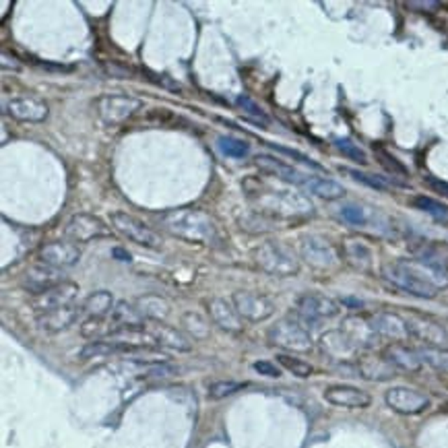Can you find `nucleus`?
Returning a JSON list of instances; mask_svg holds the SVG:
<instances>
[{"label":"nucleus","instance_id":"nucleus-1","mask_svg":"<svg viewBox=\"0 0 448 448\" xmlns=\"http://www.w3.org/2000/svg\"><path fill=\"white\" fill-rule=\"evenodd\" d=\"M160 224L171 235L186 242L209 244L217 238L215 222L199 209H171L160 215Z\"/></svg>","mask_w":448,"mask_h":448},{"label":"nucleus","instance_id":"nucleus-2","mask_svg":"<svg viewBox=\"0 0 448 448\" xmlns=\"http://www.w3.org/2000/svg\"><path fill=\"white\" fill-rule=\"evenodd\" d=\"M254 261L265 273L273 277H291L300 271V261L295 252L277 240L261 244L254 252Z\"/></svg>","mask_w":448,"mask_h":448},{"label":"nucleus","instance_id":"nucleus-3","mask_svg":"<svg viewBox=\"0 0 448 448\" xmlns=\"http://www.w3.org/2000/svg\"><path fill=\"white\" fill-rule=\"evenodd\" d=\"M385 277L391 281L394 287H399V289H403V291H407V293H411V295H415V298L432 300V298L438 295V289L422 279V277L415 273V269L409 265L407 258L387 265V267H385Z\"/></svg>","mask_w":448,"mask_h":448},{"label":"nucleus","instance_id":"nucleus-4","mask_svg":"<svg viewBox=\"0 0 448 448\" xmlns=\"http://www.w3.org/2000/svg\"><path fill=\"white\" fill-rule=\"evenodd\" d=\"M269 341L287 351L293 353H306L312 349V337L304 325L291 318H283L269 329Z\"/></svg>","mask_w":448,"mask_h":448},{"label":"nucleus","instance_id":"nucleus-5","mask_svg":"<svg viewBox=\"0 0 448 448\" xmlns=\"http://www.w3.org/2000/svg\"><path fill=\"white\" fill-rule=\"evenodd\" d=\"M110 224L112 227L126 240L139 244V246H145V248H160L162 240L160 235L143 224L141 219H137L134 215L130 213H124V211H114L110 215Z\"/></svg>","mask_w":448,"mask_h":448},{"label":"nucleus","instance_id":"nucleus-6","mask_svg":"<svg viewBox=\"0 0 448 448\" xmlns=\"http://www.w3.org/2000/svg\"><path fill=\"white\" fill-rule=\"evenodd\" d=\"M95 108L108 126H120L143 108V102L132 95H102Z\"/></svg>","mask_w":448,"mask_h":448},{"label":"nucleus","instance_id":"nucleus-7","mask_svg":"<svg viewBox=\"0 0 448 448\" xmlns=\"http://www.w3.org/2000/svg\"><path fill=\"white\" fill-rule=\"evenodd\" d=\"M112 231L110 227L104 224L100 217L95 215H87V213H77L72 215L66 225H64V235L70 242H79V244H87L91 240H100V238H108Z\"/></svg>","mask_w":448,"mask_h":448},{"label":"nucleus","instance_id":"nucleus-8","mask_svg":"<svg viewBox=\"0 0 448 448\" xmlns=\"http://www.w3.org/2000/svg\"><path fill=\"white\" fill-rule=\"evenodd\" d=\"M231 304L238 310V314L250 323H263L271 318L275 312L273 302L258 291H235L231 298Z\"/></svg>","mask_w":448,"mask_h":448},{"label":"nucleus","instance_id":"nucleus-9","mask_svg":"<svg viewBox=\"0 0 448 448\" xmlns=\"http://www.w3.org/2000/svg\"><path fill=\"white\" fill-rule=\"evenodd\" d=\"M385 401L392 411H396L401 415H417L430 407L428 394L409 389V387H392L391 391H387L385 394Z\"/></svg>","mask_w":448,"mask_h":448},{"label":"nucleus","instance_id":"nucleus-10","mask_svg":"<svg viewBox=\"0 0 448 448\" xmlns=\"http://www.w3.org/2000/svg\"><path fill=\"white\" fill-rule=\"evenodd\" d=\"M298 312L304 323H320L325 318H333L339 314V304L335 300L320 295V293H306L298 302Z\"/></svg>","mask_w":448,"mask_h":448},{"label":"nucleus","instance_id":"nucleus-11","mask_svg":"<svg viewBox=\"0 0 448 448\" xmlns=\"http://www.w3.org/2000/svg\"><path fill=\"white\" fill-rule=\"evenodd\" d=\"M81 258V248L70 242V240H56V242H46L40 248V261L44 265H50L54 269L72 267Z\"/></svg>","mask_w":448,"mask_h":448},{"label":"nucleus","instance_id":"nucleus-12","mask_svg":"<svg viewBox=\"0 0 448 448\" xmlns=\"http://www.w3.org/2000/svg\"><path fill=\"white\" fill-rule=\"evenodd\" d=\"M77 293H79V285L77 283L62 281L56 287H52V289L36 295L33 308H36L38 314H44V312H50V310H58V308L70 306V304H75Z\"/></svg>","mask_w":448,"mask_h":448},{"label":"nucleus","instance_id":"nucleus-13","mask_svg":"<svg viewBox=\"0 0 448 448\" xmlns=\"http://www.w3.org/2000/svg\"><path fill=\"white\" fill-rule=\"evenodd\" d=\"M302 258L316 269H331L339 261L335 248L318 235H308L302 240Z\"/></svg>","mask_w":448,"mask_h":448},{"label":"nucleus","instance_id":"nucleus-14","mask_svg":"<svg viewBox=\"0 0 448 448\" xmlns=\"http://www.w3.org/2000/svg\"><path fill=\"white\" fill-rule=\"evenodd\" d=\"M6 112L21 122H44L50 114V108L46 102H42L38 98L23 95V98H13L6 104Z\"/></svg>","mask_w":448,"mask_h":448},{"label":"nucleus","instance_id":"nucleus-15","mask_svg":"<svg viewBox=\"0 0 448 448\" xmlns=\"http://www.w3.org/2000/svg\"><path fill=\"white\" fill-rule=\"evenodd\" d=\"M341 331L349 337V341L360 349V347H374L378 343L380 335L376 333L374 325H372V318H366V316H349L343 320V327Z\"/></svg>","mask_w":448,"mask_h":448},{"label":"nucleus","instance_id":"nucleus-16","mask_svg":"<svg viewBox=\"0 0 448 448\" xmlns=\"http://www.w3.org/2000/svg\"><path fill=\"white\" fill-rule=\"evenodd\" d=\"M407 327H409V335L424 341L428 347H442L448 343V333L445 327H440L438 323L424 318V316H411L405 318Z\"/></svg>","mask_w":448,"mask_h":448},{"label":"nucleus","instance_id":"nucleus-17","mask_svg":"<svg viewBox=\"0 0 448 448\" xmlns=\"http://www.w3.org/2000/svg\"><path fill=\"white\" fill-rule=\"evenodd\" d=\"M325 399L337 405V407H347V409H366L372 403V396L362 389L349 387V385H335L325 391Z\"/></svg>","mask_w":448,"mask_h":448},{"label":"nucleus","instance_id":"nucleus-18","mask_svg":"<svg viewBox=\"0 0 448 448\" xmlns=\"http://www.w3.org/2000/svg\"><path fill=\"white\" fill-rule=\"evenodd\" d=\"M320 347L323 353L329 355L335 362H351L357 357V347L349 341V337L343 331H329L320 337Z\"/></svg>","mask_w":448,"mask_h":448},{"label":"nucleus","instance_id":"nucleus-19","mask_svg":"<svg viewBox=\"0 0 448 448\" xmlns=\"http://www.w3.org/2000/svg\"><path fill=\"white\" fill-rule=\"evenodd\" d=\"M207 310L211 320L224 329L227 333H240L242 331V316L238 314V310L233 308V304H229L224 298H213L207 302Z\"/></svg>","mask_w":448,"mask_h":448},{"label":"nucleus","instance_id":"nucleus-20","mask_svg":"<svg viewBox=\"0 0 448 448\" xmlns=\"http://www.w3.org/2000/svg\"><path fill=\"white\" fill-rule=\"evenodd\" d=\"M23 283H25L27 291H31L33 295H40V293H44V291L60 285L62 283V275H60L58 269L42 263V265H33V267L27 269Z\"/></svg>","mask_w":448,"mask_h":448},{"label":"nucleus","instance_id":"nucleus-21","mask_svg":"<svg viewBox=\"0 0 448 448\" xmlns=\"http://www.w3.org/2000/svg\"><path fill=\"white\" fill-rule=\"evenodd\" d=\"M372 325L376 329V333L385 339H391L392 343H403L409 339V327L407 320L401 318L399 314H391V312H378L372 316Z\"/></svg>","mask_w":448,"mask_h":448},{"label":"nucleus","instance_id":"nucleus-22","mask_svg":"<svg viewBox=\"0 0 448 448\" xmlns=\"http://www.w3.org/2000/svg\"><path fill=\"white\" fill-rule=\"evenodd\" d=\"M385 360L394 366L396 370H403V372H419L422 370V360L417 355V349H411L403 343H392L385 349Z\"/></svg>","mask_w":448,"mask_h":448},{"label":"nucleus","instance_id":"nucleus-23","mask_svg":"<svg viewBox=\"0 0 448 448\" xmlns=\"http://www.w3.org/2000/svg\"><path fill=\"white\" fill-rule=\"evenodd\" d=\"M149 335L153 337L155 345L160 347H168V349H173V351H190L192 349V343L190 339L184 335L182 331L173 329V327H168L164 323H153L149 329Z\"/></svg>","mask_w":448,"mask_h":448},{"label":"nucleus","instance_id":"nucleus-24","mask_svg":"<svg viewBox=\"0 0 448 448\" xmlns=\"http://www.w3.org/2000/svg\"><path fill=\"white\" fill-rule=\"evenodd\" d=\"M77 316H79V308L75 304H70V306H64L58 310L38 314V325L46 333H60V331L68 329L77 320Z\"/></svg>","mask_w":448,"mask_h":448},{"label":"nucleus","instance_id":"nucleus-25","mask_svg":"<svg viewBox=\"0 0 448 448\" xmlns=\"http://www.w3.org/2000/svg\"><path fill=\"white\" fill-rule=\"evenodd\" d=\"M256 168L267 171V173H273L285 182H291V184H298V186H306L308 182V176L300 173L298 169H293L291 166L283 164L277 157H271V155H258L256 157Z\"/></svg>","mask_w":448,"mask_h":448},{"label":"nucleus","instance_id":"nucleus-26","mask_svg":"<svg viewBox=\"0 0 448 448\" xmlns=\"http://www.w3.org/2000/svg\"><path fill=\"white\" fill-rule=\"evenodd\" d=\"M137 310L141 312L143 318H147L151 323H164L169 316L168 300H164L162 295H155V293L141 295L137 300Z\"/></svg>","mask_w":448,"mask_h":448},{"label":"nucleus","instance_id":"nucleus-27","mask_svg":"<svg viewBox=\"0 0 448 448\" xmlns=\"http://www.w3.org/2000/svg\"><path fill=\"white\" fill-rule=\"evenodd\" d=\"M343 256L351 267L360 269V271H368L372 265V250L360 240H345Z\"/></svg>","mask_w":448,"mask_h":448},{"label":"nucleus","instance_id":"nucleus-28","mask_svg":"<svg viewBox=\"0 0 448 448\" xmlns=\"http://www.w3.org/2000/svg\"><path fill=\"white\" fill-rule=\"evenodd\" d=\"M112 323L118 329H145V318L137 310V306H130L126 302H120L112 312Z\"/></svg>","mask_w":448,"mask_h":448},{"label":"nucleus","instance_id":"nucleus-29","mask_svg":"<svg viewBox=\"0 0 448 448\" xmlns=\"http://www.w3.org/2000/svg\"><path fill=\"white\" fill-rule=\"evenodd\" d=\"M83 312L89 314V318H108L110 312H114V295L110 291H93L85 304H83Z\"/></svg>","mask_w":448,"mask_h":448},{"label":"nucleus","instance_id":"nucleus-30","mask_svg":"<svg viewBox=\"0 0 448 448\" xmlns=\"http://www.w3.org/2000/svg\"><path fill=\"white\" fill-rule=\"evenodd\" d=\"M394 366H391L385 355L383 357H364L360 360V374L368 380H389L394 374Z\"/></svg>","mask_w":448,"mask_h":448},{"label":"nucleus","instance_id":"nucleus-31","mask_svg":"<svg viewBox=\"0 0 448 448\" xmlns=\"http://www.w3.org/2000/svg\"><path fill=\"white\" fill-rule=\"evenodd\" d=\"M312 194L320 196V199H327V201H335L341 199L345 194V188L341 184H337L335 180H329V178H314V176H308V182L306 186Z\"/></svg>","mask_w":448,"mask_h":448},{"label":"nucleus","instance_id":"nucleus-32","mask_svg":"<svg viewBox=\"0 0 448 448\" xmlns=\"http://www.w3.org/2000/svg\"><path fill=\"white\" fill-rule=\"evenodd\" d=\"M417 355L422 360V364H428L440 372H448V349H445V347H428L426 345V347L417 349Z\"/></svg>","mask_w":448,"mask_h":448},{"label":"nucleus","instance_id":"nucleus-33","mask_svg":"<svg viewBox=\"0 0 448 448\" xmlns=\"http://www.w3.org/2000/svg\"><path fill=\"white\" fill-rule=\"evenodd\" d=\"M343 173H347V176H351L355 182H362V184H366V186H370V188H374V190H380V192H387L389 188H391V180H387L385 176H376V173H366V171H360V169H351V168H341Z\"/></svg>","mask_w":448,"mask_h":448},{"label":"nucleus","instance_id":"nucleus-34","mask_svg":"<svg viewBox=\"0 0 448 448\" xmlns=\"http://www.w3.org/2000/svg\"><path fill=\"white\" fill-rule=\"evenodd\" d=\"M182 327L192 339H207L209 337V323L205 316L196 314V312H186L182 316Z\"/></svg>","mask_w":448,"mask_h":448},{"label":"nucleus","instance_id":"nucleus-35","mask_svg":"<svg viewBox=\"0 0 448 448\" xmlns=\"http://www.w3.org/2000/svg\"><path fill=\"white\" fill-rule=\"evenodd\" d=\"M277 362H279L285 370H289L293 376H298V378H308V376H312V372H314V368H312L308 362H304V360H300V357H293V355H289V353H279V355H277Z\"/></svg>","mask_w":448,"mask_h":448},{"label":"nucleus","instance_id":"nucleus-36","mask_svg":"<svg viewBox=\"0 0 448 448\" xmlns=\"http://www.w3.org/2000/svg\"><path fill=\"white\" fill-rule=\"evenodd\" d=\"M219 151L231 157V160H242L250 153V145L242 139H233V137H219Z\"/></svg>","mask_w":448,"mask_h":448},{"label":"nucleus","instance_id":"nucleus-37","mask_svg":"<svg viewBox=\"0 0 448 448\" xmlns=\"http://www.w3.org/2000/svg\"><path fill=\"white\" fill-rule=\"evenodd\" d=\"M335 147L351 162L360 164V166H366L368 164V155L362 147H357V143H353L351 139H337Z\"/></svg>","mask_w":448,"mask_h":448},{"label":"nucleus","instance_id":"nucleus-38","mask_svg":"<svg viewBox=\"0 0 448 448\" xmlns=\"http://www.w3.org/2000/svg\"><path fill=\"white\" fill-rule=\"evenodd\" d=\"M411 203H413V207H415V209H419V211H424V213H430V215H434V217H438V219L448 217L447 207H445V205H440L438 201L430 199V196L419 194V196H415Z\"/></svg>","mask_w":448,"mask_h":448},{"label":"nucleus","instance_id":"nucleus-39","mask_svg":"<svg viewBox=\"0 0 448 448\" xmlns=\"http://www.w3.org/2000/svg\"><path fill=\"white\" fill-rule=\"evenodd\" d=\"M246 385L244 383H235V380H217L209 387V396L219 401V399H225V396H231L235 394L238 391H242Z\"/></svg>","mask_w":448,"mask_h":448},{"label":"nucleus","instance_id":"nucleus-40","mask_svg":"<svg viewBox=\"0 0 448 448\" xmlns=\"http://www.w3.org/2000/svg\"><path fill=\"white\" fill-rule=\"evenodd\" d=\"M374 151H376V155H378V160H380V164L385 166L387 169H391L392 173H401V176H407V168L403 166V164H399L394 157H392L389 151H385L383 147H374Z\"/></svg>","mask_w":448,"mask_h":448},{"label":"nucleus","instance_id":"nucleus-41","mask_svg":"<svg viewBox=\"0 0 448 448\" xmlns=\"http://www.w3.org/2000/svg\"><path fill=\"white\" fill-rule=\"evenodd\" d=\"M341 217L353 225L366 224V213H364V209H362V207H355V205H345V207H341Z\"/></svg>","mask_w":448,"mask_h":448},{"label":"nucleus","instance_id":"nucleus-42","mask_svg":"<svg viewBox=\"0 0 448 448\" xmlns=\"http://www.w3.org/2000/svg\"><path fill=\"white\" fill-rule=\"evenodd\" d=\"M238 106L242 108V110H246V114H250V116H254V118H258L263 124H269V118H267V114L263 112L250 98H246V95H240L238 98Z\"/></svg>","mask_w":448,"mask_h":448},{"label":"nucleus","instance_id":"nucleus-43","mask_svg":"<svg viewBox=\"0 0 448 448\" xmlns=\"http://www.w3.org/2000/svg\"><path fill=\"white\" fill-rule=\"evenodd\" d=\"M275 151H279V153H283V155H289V157H293L295 162H300V164H306V166H310V168L314 169H323L316 162H312V160H308L304 153H300V151H293V149H287V147H279V145H275V143H269Z\"/></svg>","mask_w":448,"mask_h":448},{"label":"nucleus","instance_id":"nucleus-44","mask_svg":"<svg viewBox=\"0 0 448 448\" xmlns=\"http://www.w3.org/2000/svg\"><path fill=\"white\" fill-rule=\"evenodd\" d=\"M258 374H263V376H269V378H279L281 376V370L273 364V362H267V360H261V362H254V366H252Z\"/></svg>","mask_w":448,"mask_h":448},{"label":"nucleus","instance_id":"nucleus-45","mask_svg":"<svg viewBox=\"0 0 448 448\" xmlns=\"http://www.w3.org/2000/svg\"><path fill=\"white\" fill-rule=\"evenodd\" d=\"M426 184H428L434 192H438V194H442V196H447L448 199V182L440 180V178H434V176H426Z\"/></svg>","mask_w":448,"mask_h":448},{"label":"nucleus","instance_id":"nucleus-46","mask_svg":"<svg viewBox=\"0 0 448 448\" xmlns=\"http://www.w3.org/2000/svg\"><path fill=\"white\" fill-rule=\"evenodd\" d=\"M409 8H422L424 13H432L436 8H440V2H407Z\"/></svg>","mask_w":448,"mask_h":448},{"label":"nucleus","instance_id":"nucleus-47","mask_svg":"<svg viewBox=\"0 0 448 448\" xmlns=\"http://www.w3.org/2000/svg\"><path fill=\"white\" fill-rule=\"evenodd\" d=\"M112 256L116 258V261H122V263H130L132 258H130V254L124 250V248H120V246H116L112 250Z\"/></svg>","mask_w":448,"mask_h":448}]
</instances>
